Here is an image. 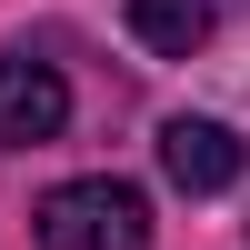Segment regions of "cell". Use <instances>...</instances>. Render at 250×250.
Here are the masks:
<instances>
[{"instance_id": "2", "label": "cell", "mask_w": 250, "mask_h": 250, "mask_svg": "<svg viewBox=\"0 0 250 250\" xmlns=\"http://www.w3.org/2000/svg\"><path fill=\"white\" fill-rule=\"evenodd\" d=\"M60 120H70V80L50 60L10 50L0 60V150H40V140H60Z\"/></svg>"}, {"instance_id": "1", "label": "cell", "mask_w": 250, "mask_h": 250, "mask_svg": "<svg viewBox=\"0 0 250 250\" xmlns=\"http://www.w3.org/2000/svg\"><path fill=\"white\" fill-rule=\"evenodd\" d=\"M40 250H150V200L130 190V180H60L50 200L30 210Z\"/></svg>"}, {"instance_id": "3", "label": "cell", "mask_w": 250, "mask_h": 250, "mask_svg": "<svg viewBox=\"0 0 250 250\" xmlns=\"http://www.w3.org/2000/svg\"><path fill=\"white\" fill-rule=\"evenodd\" d=\"M160 170H170V190L210 200V190H230V180L250 170V150H240V130H230V120H200V110H180L170 130H160Z\"/></svg>"}, {"instance_id": "4", "label": "cell", "mask_w": 250, "mask_h": 250, "mask_svg": "<svg viewBox=\"0 0 250 250\" xmlns=\"http://www.w3.org/2000/svg\"><path fill=\"white\" fill-rule=\"evenodd\" d=\"M130 40L160 60H190L210 40V0H130Z\"/></svg>"}]
</instances>
